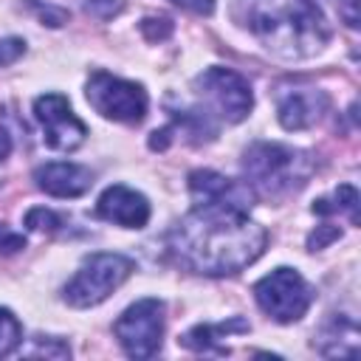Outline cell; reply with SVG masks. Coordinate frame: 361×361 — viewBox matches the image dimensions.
Listing matches in <instances>:
<instances>
[{"label": "cell", "mask_w": 361, "mask_h": 361, "mask_svg": "<svg viewBox=\"0 0 361 361\" xmlns=\"http://www.w3.org/2000/svg\"><path fill=\"white\" fill-rule=\"evenodd\" d=\"M133 274V259L121 254H93L65 285V302L73 307H93L104 302L127 276Z\"/></svg>", "instance_id": "obj_4"}, {"label": "cell", "mask_w": 361, "mask_h": 361, "mask_svg": "<svg viewBox=\"0 0 361 361\" xmlns=\"http://www.w3.org/2000/svg\"><path fill=\"white\" fill-rule=\"evenodd\" d=\"M34 116L37 121L42 124V138L51 149H59V152H71L76 149L85 135H87V127L73 116L71 104L65 96L59 93H45L34 102Z\"/></svg>", "instance_id": "obj_9"}, {"label": "cell", "mask_w": 361, "mask_h": 361, "mask_svg": "<svg viewBox=\"0 0 361 361\" xmlns=\"http://www.w3.org/2000/svg\"><path fill=\"white\" fill-rule=\"evenodd\" d=\"M172 3L186 8V11H195V14H212L214 11V0H172Z\"/></svg>", "instance_id": "obj_24"}, {"label": "cell", "mask_w": 361, "mask_h": 361, "mask_svg": "<svg viewBox=\"0 0 361 361\" xmlns=\"http://www.w3.org/2000/svg\"><path fill=\"white\" fill-rule=\"evenodd\" d=\"M313 212H316V214H336V212H347V214H350V220H353V223H358V192H355V186L341 183V186L333 192V197H319V200L313 203Z\"/></svg>", "instance_id": "obj_15"}, {"label": "cell", "mask_w": 361, "mask_h": 361, "mask_svg": "<svg viewBox=\"0 0 361 361\" xmlns=\"http://www.w3.org/2000/svg\"><path fill=\"white\" fill-rule=\"evenodd\" d=\"M25 51V42L17 39V37H8V39H0V65H11L17 62V56Z\"/></svg>", "instance_id": "obj_20"}, {"label": "cell", "mask_w": 361, "mask_h": 361, "mask_svg": "<svg viewBox=\"0 0 361 361\" xmlns=\"http://www.w3.org/2000/svg\"><path fill=\"white\" fill-rule=\"evenodd\" d=\"M254 299L274 322L290 324V322H296L307 313V307L313 302V290L302 279L299 271L276 268L254 285Z\"/></svg>", "instance_id": "obj_5"}, {"label": "cell", "mask_w": 361, "mask_h": 361, "mask_svg": "<svg viewBox=\"0 0 361 361\" xmlns=\"http://www.w3.org/2000/svg\"><path fill=\"white\" fill-rule=\"evenodd\" d=\"M195 87L228 124H237L251 113V85L231 68H206L195 79Z\"/></svg>", "instance_id": "obj_8"}, {"label": "cell", "mask_w": 361, "mask_h": 361, "mask_svg": "<svg viewBox=\"0 0 361 361\" xmlns=\"http://www.w3.org/2000/svg\"><path fill=\"white\" fill-rule=\"evenodd\" d=\"M96 212H99V217H104L116 226H124V228H141L149 220L147 197L141 192L118 186V183L102 192V197L96 203Z\"/></svg>", "instance_id": "obj_11"}, {"label": "cell", "mask_w": 361, "mask_h": 361, "mask_svg": "<svg viewBox=\"0 0 361 361\" xmlns=\"http://www.w3.org/2000/svg\"><path fill=\"white\" fill-rule=\"evenodd\" d=\"M34 178H37V186L54 197H79L93 183L90 169L79 164H68V161H54V164L39 166Z\"/></svg>", "instance_id": "obj_12"}, {"label": "cell", "mask_w": 361, "mask_h": 361, "mask_svg": "<svg viewBox=\"0 0 361 361\" xmlns=\"http://www.w3.org/2000/svg\"><path fill=\"white\" fill-rule=\"evenodd\" d=\"M234 17L282 59L313 56L330 39L324 11L310 0H240Z\"/></svg>", "instance_id": "obj_2"}, {"label": "cell", "mask_w": 361, "mask_h": 361, "mask_svg": "<svg viewBox=\"0 0 361 361\" xmlns=\"http://www.w3.org/2000/svg\"><path fill=\"white\" fill-rule=\"evenodd\" d=\"M141 31H144V37L149 42H158V39H166L172 34V23L166 17H147L141 23Z\"/></svg>", "instance_id": "obj_18"}, {"label": "cell", "mask_w": 361, "mask_h": 361, "mask_svg": "<svg viewBox=\"0 0 361 361\" xmlns=\"http://www.w3.org/2000/svg\"><path fill=\"white\" fill-rule=\"evenodd\" d=\"M189 189H192V195H195L197 203L243 195V189H240L234 180H228V178H223V175H217V172H212V169H197V172H192V175H189Z\"/></svg>", "instance_id": "obj_14"}, {"label": "cell", "mask_w": 361, "mask_h": 361, "mask_svg": "<svg viewBox=\"0 0 361 361\" xmlns=\"http://www.w3.org/2000/svg\"><path fill=\"white\" fill-rule=\"evenodd\" d=\"M23 338V330H20V322L11 316V310L0 307V355H8Z\"/></svg>", "instance_id": "obj_16"}, {"label": "cell", "mask_w": 361, "mask_h": 361, "mask_svg": "<svg viewBox=\"0 0 361 361\" xmlns=\"http://www.w3.org/2000/svg\"><path fill=\"white\" fill-rule=\"evenodd\" d=\"M113 333L127 355L133 358L155 355L161 347V336H164V302L138 299L116 319Z\"/></svg>", "instance_id": "obj_6"}, {"label": "cell", "mask_w": 361, "mask_h": 361, "mask_svg": "<svg viewBox=\"0 0 361 361\" xmlns=\"http://www.w3.org/2000/svg\"><path fill=\"white\" fill-rule=\"evenodd\" d=\"M231 330H248V322L243 319H228V322H220V324H197L192 327L189 333L180 336V344L195 350V353H217V355H226L228 347L220 344L223 336H228Z\"/></svg>", "instance_id": "obj_13"}, {"label": "cell", "mask_w": 361, "mask_h": 361, "mask_svg": "<svg viewBox=\"0 0 361 361\" xmlns=\"http://www.w3.org/2000/svg\"><path fill=\"white\" fill-rule=\"evenodd\" d=\"M338 237H341V231L336 226H319V231L310 234L307 245H310V251H316V248H324L330 240H338Z\"/></svg>", "instance_id": "obj_22"}, {"label": "cell", "mask_w": 361, "mask_h": 361, "mask_svg": "<svg viewBox=\"0 0 361 361\" xmlns=\"http://www.w3.org/2000/svg\"><path fill=\"white\" fill-rule=\"evenodd\" d=\"M85 8H87V14L96 17V20H110L113 14L121 11V0H87Z\"/></svg>", "instance_id": "obj_19"}, {"label": "cell", "mask_w": 361, "mask_h": 361, "mask_svg": "<svg viewBox=\"0 0 361 361\" xmlns=\"http://www.w3.org/2000/svg\"><path fill=\"white\" fill-rule=\"evenodd\" d=\"M327 110L324 90L316 87H282L276 93V116L285 130H307Z\"/></svg>", "instance_id": "obj_10"}, {"label": "cell", "mask_w": 361, "mask_h": 361, "mask_svg": "<svg viewBox=\"0 0 361 361\" xmlns=\"http://www.w3.org/2000/svg\"><path fill=\"white\" fill-rule=\"evenodd\" d=\"M71 350L65 347V344H56V341H51V344H39V347H31V350H25V355H54V358H65Z\"/></svg>", "instance_id": "obj_23"}, {"label": "cell", "mask_w": 361, "mask_h": 361, "mask_svg": "<svg viewBox=\"0 0 361 361\" xmlns=\"http://www.w3.org/2000/svg\"><path fill=\"white\" fill-rule=\"evenodd\" d=\"M25 226L31 228V231H54L56 226H59V217L51 212V209H31L28 214H25Z\"/></svg>", "instance_id": "obj_17"}, {"label": "cell", "mask_w": 361, "mask_h": 361, "mask_svg": "<svg viewBox=\"0 0 361 361\" xmlns=\"http://www.w3.org/2000/svg\"><path fill=\"white\" fill-rule=\"evenodd\" d=\"M87 102L104 118L138 124L147 116V93L135 82H124L104 71H96L87 82Z\"/></svg>", "instance_id": "obj_7"}, {"label": "cell", "mask_w": 361, "mask_h": 361, "mask_svg": "<svg viewBox=\"0 0 361 361\" xmlns=\"http://www.w3.org/2000/svg\"><path fill=\"white\" fill-rule=\"evenodd\" d=\"M8 152H11V135L0 127V158H6Z\"/></svg>", "instance_id": "obj_25"}, {"label": "cell", "mask_w": 361, "mask_h": 361, "mask_svg": "<svg viewBox=\"0 0 361 361\" xmlns=\"http://www.w3.org/2000/svg\"><path fill=\"white\" fill-rule=\"evenodd\" d=\"M245 206L248 200L243 195L197 203L166 237L175 262L209 276L237 274L251 265L265 251L268 234L262 226L248 220Z\"/></svg>", "instance_id": "obj_1"}, {"label": "cell", "mask_w": 361, "mask_h": 361, "mask_svg": "<svg viewBox=\"0 0 361 361\" xmlns=\"http://www.w3.org/2000/svg\"><path fill=\"white\" fill-rule=\"evenodd\" d=\"M243 172L248 183L268 197L299 189L310 175V158L276 141H257L245 149Z\"/></svg>", "instance_id": "obj_3"}, {"label": "cell", "mask_w": 361, "mask_h": 361, "mask_svg": "<svg viewBox=\"0 0 361 361\" xmlns=\"http://www.w3.org/2000/svg\"><path fill=\"white\" fill-rule=\"evenodd\" d=\"M20 248H25L23 234H17V231H11L8 226L0 223V251H3V254H14V251H20Z\"/></svg>", "instance_id": "obj_21"}]
</instances>
